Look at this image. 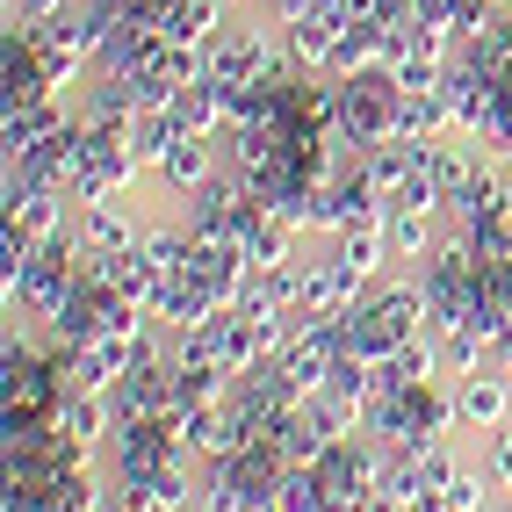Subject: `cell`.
<instances>
[{"instance_id": "1", "label": "cell", "mask_w": 512, "mask_h": 512, "mask_svg": "<svg viewBox=\"0 0 512 512\" xmlns=\"http://www.w3.org/2000/svg\"><path fill=\"white\" fill-rule=\"evenodd\" d=\"M498 412H505V383H469V390H462V419L498 426Z\"/></svg>"}]
</instances>
